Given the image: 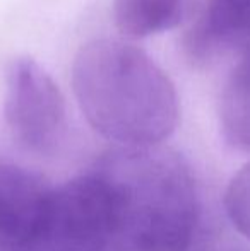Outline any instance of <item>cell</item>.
I'll list each match as a JSON object with an SVG mask.
<instances>
[{
	"label": "cell",
	"mask_w": 250,
	"mask_h": 251,
	"mask_svg": "<svg viewBox=\"0 0 250 251\" xmlns=\"http://www.w3.org/2000/svg\"><path fill=\"white\" fill-rule=\"evenodd\" d=\"M220 125L230 146L250 151V50L230 72L221 91Z\"/></svg>",
	"instance_id": "cell-8"
},
{
	"label": "cell",
	"mask_w": 250,
	"mask_h": 251,
	"mask_svg": "<svg viewBox=\"0 0 250 251\" xmlns=\"http://www.w3.org/2000/svg\"><path fill=\"white\" fill-rule=\"evenodd\" d=\"M220 250H221V248H220V246H218V245H216V246H214V248H213V250H211V251H220Z\"/></svg>",
	"instance_id": "cell-10"
},
{
	"label": "cell",
	"mask_w": 250,
	"mask_h": 251,
	"mask_svg": "<svg viewBox=\"0 0 250 251\" xmlns=\"http://www.w3.org/2000/svg\"><path fill=\"white\" fill-rule=\"evenodd\" d=\"M52 193L38 173L0 162V251H38Z\"/></svg>",
	"instance_id": "cell-5"
},
{
	"label": "cell",
	"mask_w": 250,
	"mask_h": 251,
	"mask_svg": "<svg viewBox=\"0 0 250 251\" xmlns=\"http://www.w3.org/2000/svg\"><path fill=\"white\" fill-rule=\"evenodd\" d=\"M250 41V0H206L184 36V51L197 65Z\"/></svg>",
	"instance_id": "cell-6"
},
{
	"label": "cell",
	"mask_w": 250,
	"mask_h": 251,
	"mask_svg": "<svg viewBox=\"0 0 250 251\" xmlns=\"http://www.w3.org/2000/svg\"><path fill=\"white\" fill-rule=\"evenodd\" d=\"M72 87L91 128L115 147L161 146L180 116L170 77L140 48L93 40L74 58Z\"/></svg>",
	"instance_id": "cell-2"
},
{
	"label": "cell",
	"mask_w": 250,
	"mask_h": 251,
	"mask_svg": "<svg viewBox=\"0 0 250 251\" xmlns=\"http://www.w3.org/2000/svg\"><path fill=\"white\" fill-rule=\"evenodd\" d=\"M224 212L238 234L250 241V162L242 166L228 183Z\"/></svg>",
	"instance_id": "cell-9"
},
{
	"label": "cell",
	"mask_w": 250,
	"mask_h": 251,
	"mask_svg": "<svg viewBox=\"0 0 250 251\" xmlns=\"http://www.w3.org/2000/svg\"><path fill=\"white\" fill-rule=\"evenodd\" d=\"M189 12V0H115V24L122 36L146 38L177 27Z\"/></svg>",
	"instance_id": "cell-7"
},
{
	"label": "cell",
	"mask_w": 250,
	"mask_h": 251,
	"mask_svg": "<svg viewBox=\"0 0 250 251\" xmlns=\"http://www.w3.org/2000/svg\"><path fill=\"white\" fill-rule=\"evenodd\" d=\"M115 214L117 251H200L202 205L190 164L163 146L113 147L94 166Z\"/></svg>",
	"instance_id": "cell-1"
},
{
	"label": "cell",
	"mask_w": 250,
	"mask_h": 251,
	"mask_svg": "<svg viewBox=\"0 0 250 251\" xmlns=\"http://www.w3.org/2000/svg\"><path fill=\"white\" fill-rule=\"evenodd\" d=\"M3 115L12 137L34 154H54L67 135V106L54 77L29 56L9 63Z\"/></svg>",
	"instance_id": "cell-3"
},
{
	"label": "cell",
	"mask_w": 250,
	"mask_h": 251,
	"mask_svg": "<svg viewBox=\"0 0 250 251\" xmlns=\"http://www.w3.org/2000/svg\"><path fill=\"white\" fill-rule=\"evenodd\" d=\"M113 241L111 195L96 169L54 186L38 251H107Z\"/></svg>",
	"instance_id": "cell-4"
}]
</instances>
